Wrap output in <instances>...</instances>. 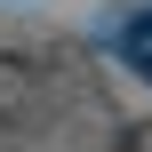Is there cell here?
<instances>
[{"label":"cell","instance_id":"6da1fadb","mask_svg":"<svg viewBox=\"0 0 152 152\" xmlns=\"http://www.w3.org/2000/svg\"><path fill=\"white\" fill-rule=\"evenodd\" d=\"M112 32H120V40H112V48H120V64H128L136 80H152V8H128Z\"/></svg>","mask_w":152,"mask_h":152}]
</instances>
